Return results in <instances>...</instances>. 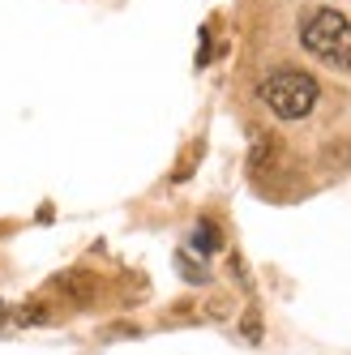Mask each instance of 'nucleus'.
<instances>
[{
	"label": "nucleus",
	"mask_w": 351,
	"mask_h": 355,
	"mask_svg": "<svg viewBox=\"0 0 351 355\" xmlns=\"http://www.w3.org/2000/svg\"><path fill=\"white\" fill-rule=\"evenodd\" d=\"M300 47L325 69L351 73V17L339 9H309L300 17Z\"/></svg>",
	"instance_id": "nucleus-1"
},
{
	"label": "nucleus",
	"mask_w": 351,
	"mask_h": 355,
	"mask_svg": "<svg viewBox=\"0 0 351 355\" xmlns=\"http://www.w3.org/2000/svg\"><path fill=\"white\" fill-rule=\"evenodd\" d=\"M317 94H321V86L305 69H274L262 82V98L279 120H305L317 107Z\"/></svg>",
	"instance_id": "nucleus-2"
},
{
	"label": "nucleus",
	"mask_w": 351,
	"mask_h": 355,
	"mask_svg": "<svg viewBox=\"0 0 351 355\" xmlns=\"http://www.w3.org/2000/svg\"><path fill=\"white\" fill-rule=\"evenodd\" d=\"M193 244L202 248V252H214L219 248V232H214L210 223H202V227H197V236H193Z\"/></svg>",
	"instance_id": "nucleus-3"
}]
</instances>
